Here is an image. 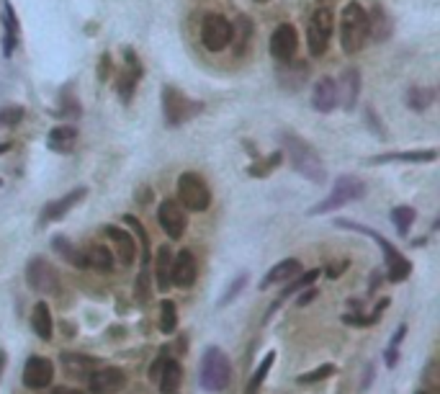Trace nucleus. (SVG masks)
I'll use <instances>...</instances> for the list:
<instances>
[{"label":"nucleus","instance_id":"f257e3e1","mask_svg":"<svg viewBox=\"0 0 440 394\" xmlns=\"http://www.w3.org/2000/svg\"><path fill=\"white\" fill-rule=\"evenodd\" d=\"M281 145H283V152L289 158L291 168L296 173H301L307 181L311 183H324L327 181V168H324L322 158L317 155V149L311 147L309 142L294 132H281Z\"/></svg>","mask_w":440,"mask_h":394},{"label":"nucleus","instance_id":"f03ea898","mask_svg":"<svg viewBox=\"0 0 440 394\" xmlns=\"http://www.w3.org/2000/svg\"><path fill=\"white\" fill-rule=\"evenodd\" d=\"M368 39V11L358 0H350L340 11V47L345 54H358Z\"/></svg>","mask_w":440,"mask_h":394},{"label":"nucleus","instance_id":"7ed1b4c3","mask_svg":"<svg viewBox=\"0 0 440 394\" xmlns=\"http://www.w3.org/2000/svg\"><path fill=\"white\" fill-rule=\"evenodd\" d=\"M335 224L337 227H345V230H353V232H361V234H368V237H374V243L381 250H384V260H387V276L391 284H402L404 278L412 273V263H409L407 258L399 253L397 247L389 243L384 234L374 232V230H368V227H363V224H355L350 222V219H335Z\"/></svg>","mask_w":440,"mask_h":394},{"label":"nucleus","instance_id":"20e7f679","mask_svg":"<svg viewBox=\"0 0 440 394\" xmlns=\"http://www.w3.org/2000/svg\"><path fill=\"white\" fill-rule=\"evenodd\" d=\"M198 379H201V386H204L206 392H224L227 386L232 384V361H229V356H227L222 348H216V345H209L201 356V373H198Z\"/></svg>","mask_w":440,"mask_h":394},{"label":"nucleus","instance_id":"39448f33","mask_svg":"<svg viewBox=\"0 0 440 394\" xmlns=\"http://www.w3.org/2000/svg\"><path fill=\"white\" fill-rule=\"evenodd\" d=\"M204 111L201 101H194L175 86H162V116L168 127H181Z\"/></svg>","mask_w":440,"mask_h":394},{"label":"nucleus","instance_id":"423d86ee","mask_svg":"<svg viewBox=\"0 0 440 394\" xmlns=\"http://www.w3.org/2000/svg\"><path fill=\"white\" fill-rule=\"evenodd\" d=\"M365 183L361 178H355V175H340L337 181H335L333 191L330 196H324L320 204H314L309 209V217H317V214H330V212H337L340 206L350 201H361L365 196Z\"/></svg>","mask_w":440,"mask_h":394},{"label":"nucleus","instance_id":"0eeeda50","mask_svg":"<svg viewBox=\"0 0 440 394\" xmlns=\"http://www.w3.org/2000/svg\"><path fill=\"white\" fill-rule=\"evenodd\" d=\"M178 204L188 212H206L211 206V191L198 173H183L178 178Z\"/></svg>","mask_w":440,"mask_h":394},{"label":"nucleus","instance_id":"6e6552de","mask_svg":"<svg viewBox=\"0 0 440 394\" xmlns=\"http://www.w3.org/2000/svg\"><path fill=\"white\" fill-rule=\"evenodd\" d=\"M335 32V16L330 8H317L311 13L309 26H307V44H309L311 57H322L327 47L333 42Z\"/></svg>","mask_w":440,"mask_h":394},{"label":"nucleus","instance_id":"1a4fd4ad","mask_svg":"<svg viewBox=\"0 0 440 394\" xmlns=\"http://www.w3.org/2000/svg\"><path fill=\"white\" fill-rule=\"evenodd\" d=\"M201 44L209 52H222L232 44V23L222 13H206L201 21Z\"/></svg>","mask_w":440,"mask_h":394},{"label":"nucleus","instance_id":"9d476101","mask_svg":"<svg viewBox=\"0 0 440 394\" xmlns=\"http://www.w3.org/2000/svg\"><path fill=\"white\" fill-rule=\"evenodd\" d=\"M26 281H29V286H31L34 291H39V294L54 297V294L60 291V273H57V268H54L49 260H44V258H31V260H29V266H26Z\"/></svg>","mask_w":440,"mask_h":394},{"label":"nucleus","instance_id":"9b49d317","mask_svg":"<svg viewBox=\"0 0 440 394\" xmlns=\"http://www.w3.org/2000/svg\"><path fill=\"white\" fill-rule=\"evenodd\" d=\"M299 49V34L291 23H281L276 26V32L270 34V54L279 64H289L294 62Z\"/></svg>","mask_w":440,"mask_h":394},{"label":"nucleus","instance_id":"f8f14e48","mask_svg":"<svg viewBox=\"0 0 440 394\" xmlns=\"http://www.w3.org/2000/svg\"><path fill=\"white\" fill-rule=\"evenodd\" d=\"M157 222H160L162 232L168 234L170 240H181L185 234V227H188V219H185V212L178 201L172 199H165L157 209Z\"/></svg>","mask_w":440,"mask_h":394},{"label":"nucleus","instance_id":"ddd939ff","mask_svg":"<svg viewBox=\"0 0 440 394\" xmlns=\"http://www.w3.org/2000/svg\"><path fill=\"white\" fill-rule=\"evenodd\" d=\"M86 196H88L86 186H77V188H73V191L65 193V196H60V199L49 201L42 209V214H39V227H47L49 222H60V219H62L73 206H77V204L83 201Z\"/></svg>","mask_w":440,"mask_h":394},{"label":"nucleus","instance_id":"4468645a","mask_svg":"<svg viewBox=\"0 0 440 394\" xmlns=\"http://www.w3.org/2000/svg\"><path fill=\"white\" fill-rule=\"evenodd\" d=\"M124 384H127V373L116 366H103L88 376V386L93 394H116L124 389Z\"/></svg>","mask_w":440,"mask_h":394},{"label":"nucleus","instance_id":"2eb2a0df","mask_svg":"<svg viewBox=\"0 0 440 394\" xmlns=\"http://www.w3.org/2000/svg\"><path fill=\"white\" fill-rule=\"evenodd\" d=\"M54 379V363L44 356H29L23 366V386L29 389H44Z\"/></svg>","mask_w":440,"mask_h":394},{"label":"nucleus","instance_id":"dca6fc26","mask_svg":"<svg viewBox=\"0 0 440 394\" xmlns=\"http://www.w3.org/2000/svg\"><path fill=\"white\" fill-rule=\"evenodd\" d=\"M124 222L131 227V232L137 234V240L142 243V273L137 278V294L142 299H147V286H150V240H147V230L142 227V222L131 214H124Z\"/></svg>","mask_w":440,"mask_h":394},{"label":"nucleus","instance_id":"f3484780","mask_svg":"<svg viewBox=\"0 0 440 394\" xmlns=\"http://www.w3.org/2000/svg\"><path fill=\"white\" fill-rule=\"evenodd\" d=\"M124 57H127V70L118 75L116 88H118V98H121V103H127V106H129L134 93H137V83L142 80V64H140V60H137L134 49H127Z\"/></svg>","mask_w":440,"mask_h":394},{"label":"nucleus","instance_id":"a211bd4d","mask_svg":"<svg viewBox=\"0 0 440 394\" xmlns=\"http://www.w3.org/2000/svg\"><path fill=\"white\" fill-rule=\"evenodd\" d=\"M335 86H337V103H340L345 111H355L358 96H361V70L348 67Z\"/></svg>","mask_w":440,"mask_h":394},{"label":"nucleus","instance_id":"6ab92c4d","mask_svg":"<svg viewBox=\"0 0 440 394\" xmlns=\"http://www.w3.org/2000/svg\"><path fill=\"white\" fill-rule=\"evenodd\" d=\"M103 232H106V237L111 240L114 250H116V258L121 260V266H131V263H134V256H137V240H134V234L121 230V227H114V224H106Z\"/></svg>","mask_w":440,"mask_h":394},{"label":"nucleus","instance_id":"aec40b11","mask_svg":"<svg viewBox=\"0 0 440 394\" xmlns=\"http://www.w3.org/2000/svg\"><path fill=\"white\" fill-rule=\"evenodd\" d=\"M198 276V266H196V256L191 250H181L172 258V284L178 288H191Z\"/></svg>","mask_w":440,"mask_h":394},{"label":"nucleus","instance_id":"412c9836","mask_svg":"<svg viewBox=\"0 0 440 394\" xmlns=\"http://www.w3.org/2000/svg\"><path fill=\"white\" fill-rule=\"evenodd\" d=\"M337 106V86H335L333 77H322L314 83L311 90V108L320 111V114H330Z\"/></svg>","mask_w":440,"mask_h":394},{"label":"nucleus","instance_id":"4be33fe9","mask_svg":"<svg viewBox=\"0 0 440 394\" xmlns=\"http://www.w3.org/2000/svg\"><path fill=\"white\" fill-rule=\"evenodd\" d=\"M18 34H21V26H18L16 8L5 0V5H3V57L13 54L16 44H18Z\"/></svg>","mask_w":440,"mask_h":394},{"label":"nucleus","instance_id":"5701e85b","mask_svg":"<svg viewBox=\"0 0 440 394\" xmlns=\"http://www.w3.org/2000/svg\"><path fill=\"white\" fill-rule=\"evenodd\" d=\"M299 273H301V260H299V258H286V260L276 263V266H273L268 273H266V278H263L260 288H270L273 284H283V281H294Z\"/></svg>","mask_w":440,"mask_h":394},{"label":"nucleus","instance_id":"b1692460","mask_svg":"<svg viewBox=\"0 0 440 394\" xmlns=\"http://www.w3.org/2000/svg\"><path fill=\"white\" fill-rule=\"evenodd\" d=\"M438 149H412V152H387L371 158V165H384V162H435Z\"/></svg>","mask_w":440,"mask_h":394},{"label":"nucleus","instance_id":"393cba45","mask_svg":"<svg viewBox=\"0 0 440 394\" xmlns=\"http://www.w3.org/2000/svg\"><path fill=\"white\" fill-rule=\"evenodd\" d=\"M60 361L65 366L67 376L73 379H88L90 373L96 371V358H88V356H80V353H62Z\"/></svg>","mask_w":440,"mask_h":394},{"label":"nucleus","instance_id":"a878e982","mask_svg":"<svg viewBox=\"0 0 440 394\" xmlns=\"http://www.w3.org/2000/svg\"><path fill=\"white\" fill-rule=\"evenodd\" d=\"M155 278H157V288H160V291H168V288L172 286V247L170 245L157 247Z\"/></svg>","mask_w":440,"mask_h":394},{"label":"nucleus","instance_id":"bb28decb","mask_svg":"<svg viewBox=\"0 0 440 394\" xmlns=\"http://www.w3.org/2000/svg\"><path fill=\"white\" fill-rule=\"evenodd\" d=\"M77 145V129L70 127V124H62V127H54L47 137V147L54 149V152H70V149Z\"/></svg>","mask_w":440,"mask_h":394},{"label":"nucleus","instance_id":"cd10ccee","mask_svg":"<svg viewBox=\"0 0 440 394\" xmlns=\"http://www.w3.org/2000/svg\"><path fill=\"white\" fill-rule=\"evenodd\" d=\"M83 258H86L88 268H96L101 273L114 271V256L106 245H86L83 247Z\"/></svg>","mask_w":440,"mask_h":394},{"label":"nucleus","instance_id":"c85d7f7f","mask_svg":"<svg viewBox=\"0 0 440 394\" xmlns=\"http://www.w3.org/2000/svg\"><path fill=\"white\" fill-rule=\"evenodd\" d=\"M52 247H54V253H60V256L65 258L70 266L88 268L86 258H83V247L73 245V243L67 240L65 234H54V237H52Z\"/></svg>","mask_w":440,"mask_h":394},{"label":"nucleus","instance_id":"c756f323","mask_svg":"<svg viewBox=\"0 0 440 394\" xmlns=\"http://www.w3.org/2000/svg\"><path fill=\"white\" fill-rule=\"evenodd\" d=\"M181 382H183L181 363L175 361V358H165V366H162L160 379H157V384H160V392L162 394H175V392H178V386H181Z\"/></svg>","mask_w":440,"mask_h":394},{"label":"nucleus","instance_id":"7c9ffc66","mask_svg":"<svg viewBox=\"0 0 440 394\" xmlns=\"http://www.w3.org/2000/svg\"><path fill=\"white\" fill-rule=\"evenodd\" d=\"M368 34L374 36L376 42H387L391 34V19L384 11V5H374V11L368 13Z\"/></svg>","mask_w":440,"mask_h":394},{"label":"nucleus","instance_id":"2f4dec72","mask_svg":"<svg viewBox=\"0 0 440 394\" xmlns=\"http://www.w3.org/2000/svg\"><path fill=\"white\" fill-rule=\"evenodd\" d=\"M253 32H255L253 21L247 19L245 13H240V16L235 19V26H232V42H235V54H237V57L247 52L250 39H253Z\"/></svg>","mask_w":440,"mask_h":394},{"label":"nucleus","instance_id":"473e14b6","mask_svg":"<svg viewBox=\"0 0 440 394\" xmlns=\"http://www.w3.org/2000/svg\"><path fill=\"white\" fill-rule=\"evenodd\" d=\"M31 328L42 341H49V338H52L54 325H52V312H49V304H47V301H39V304L34 307Z\"/></svg>","mask_w":440,"mask_h":394},{"label":"nucleus","instance_id":"72a5a7b5","mask_svg":"<svg viewBox=\"0 0 440 394\" xmlns=\"http://www.w3.org/2000/svg\"><path fill=\"white\" fill-rule=\"evenodd\" d=\"M435 101V90L432 88H409L407 93V106L412 111H425Z\"/></svg>","mask_w":440,"mask_h":394},{"label":"nucleus","instance_id":"f704fd0d","mask_svg":"<svg viewBox=\"0 0 440 394\" xmlns=\"http://www.w3.org/2000/svg\"><path fill=\"white\" fill-rule=\"evenodd\" d=\"M178 328V309H175V301L170 299H162L160 304V330L165 335H172Z\"/></svg>","mask_w":440,"mask_h":394},{"label":"nucleus","instance_id":"c9c22d12","mask_svg":"<svg viewBox=\"0 0 440 394\" xmlns=\"http://www.w3.org/2000/svg\"><path fill=\"white\" fill-rule=\"evenodd\" d=\"M273 361H276V351L266 353V358H263V361H260L258 371L253 373V379H250V384H247L245 394H258L260 384L266 382V376H268V371H270V366H273Z\"/></svg>","mask_w":440,"mask_h":394},{"label":"nucleus","instance_id":"e433bc0d","mask_svg":"<svg viewBox=\"0 0 440 394\" xmlns=\"http://www.w3.org/2000/svg\"><path fill=\"white\" fill-rule=\"evenodd\" d=\"M415 209L412 206H394L391 209V219H394V227H397V232L402 234V237H407L409 234V227H412V222H415Z\"/></svg>","mask_w":440,"mask_h":394},{"label":"nucleus","instance_id":"4c0bfd02","mask_svg":"<svg viewBox=\"0 0 440 394\" xmlns=\"http://www.w3.org/2000/svg\"><path fill=\"white\" fill-rule=\"evenodd\" d=\"M83 114V108L77 103V96L70 90L67 93V88L62 90V96H60V108H57V116L60 119H77Z\"/></svg>","mask_w":440,"mask_h":394},{"label":"nucleus","instance_id":"58836bf2","mask_svg":"<svg viewBox=\"0 0 440 394\" xmlns=\"http://www.w3.org/2000/svg\"><path fill=\"white\" fill-rule=\"evenodd\" d=\"M281 160H283V152H270L263 162H253V165L247 168V173H250V175H255V178H266L273 168H279Z\"/></svg>","mask_w":440,"mask_h":394},{"label":"nucleus","instance_id":"ea45409f","mask_svg":"<svg viewBox=\"0 0 440 394\" xmlns=\"http://www.w3.org/2000/svg\"><path fill=\"white\" fill-rule=\"evenodd\" d=\"M317 278H320V271H317V268H311V271H307V273H301V276H296V281H294V284H289V286L283 288L281 299H286V297H291V294H296L299 288H309L311 281H317Z\"/></svg>","mask_w":440,"mask_h":394},{"label":"nucleus","instance_id":"a19ab883","mask_svg":"<svg viewBox=\"0 0 440 394\" xmlns=\"http://www.w3.org/2000/svg\"><path fill=\"white\" fill-rule=\"evenodd\" d=\"M337 371L333 363H324V366H320V369H314V371H307V373H301L296 382L299 384H320V382H324V379H330L333 373Z\"/></svg>","mask_w":440,"mask_h":394},{"label":"nucleus","instance_id":"79ce46f5","mask_svg":"<svg viewBox=\"0 0 440 394\" xmlns=\"http://www.w3.org/2000/svg\"><path fill=\"white\" fill-rule=\"evenodd\" d=\"M26 116L23 106H5L0 108V127H16L21 119Z\"/></svg>","mask_w":440,"mask_h":394},{"label":"nucleus","instance_id":"37998d69","mask_svg":"<svg viewBox=\"0 0 440 394\" xmlns=\"http://www.w3.org/2000/svg\"><path fill=\"white\" fill-rule=\"evenodd\" d=\"M245 284H247V273H240V276H237L235 281L229 284V288H227L224 294H222V299H219V307H227V304H229L232 299L240 297V291L245 288Z\"/></svg>","mask_w":440,"mask_h":394},{"label":"nucleus","instance_id":"c03bdc74","mask_svg":"<svg viewBox=\"0 0 440 394\" xmlns=\"http://www.w3.org/2000/svg\"><path fill=\"white\" fill-rule=\"evenodd\" d=\"M108 70H111V54L106 52L103 57H101V64H98V77H101L103 83L108 80Z\"/></svg>","mask_w":440,"mask_h":394},{"label":"nucleus","instance_id":"a18cd8bd","mask_svg":"<svg viewBox=\"0 0 440 394\" xmlns=\"http://www.w3.org/2000/svg\"><path fill=\"white\" fill-rule=\"evenodd\" d=\"M317 297H320V291H317V288H309V291H304L301 297H296V304H299V307H307V304H311Z\"/></svg>","mask_w":440,"mask_h":394},{"label":"nucleus","instance_id":"49530a36","mask_svg":"<svg viewBox=\"0 0 440 394\" xmlns=\"http://www.w3.org/2000/svg\"><path fill=\"white\" fill-rule=\"evenodd\" d=\"M162 366H165V358H157V361H152V366H150V382H157V379H160Z\"/></svg>","mask_w":440,"mask_h":394},{"label":"nucleus","instance_id":"de8ad7c7","mask_svg":"<svg viewBox=\"0 0 440 394\" xmlns=\"http://www.w3.org/2000/svg\"><path fill=\"white\" fill-rule=\"evenodd\" d=\"M404 332H407V325H402V328L394 332V338H391V345H389V351H397L399 343H402V338H404Z\"/></svg>","mask_w":440,"mask_h":394},{"label":"nucleus","instance_id":"09e8293b","mask_svg":"<svg viewBox=\"0 0 440 394\" xmlns=\"http://www.w3.org/2000/svg\"><path fill=\"white\" fill-rule=\"evenodd\" d=\"M348 266H350L348 260H343L340 266H330V268H327V276H330V278H337V276H340V273H343V271H345V268H348Z\"/></svg>","mask_w":440,"mask_h":394},{"label":"nucleus","instance_id":"8fccbe9b","mask_svg":"<svg viewBox=\"0 0 440 394\" xmlns=\"http://www.w3.org/2000/svg\"><path fill=\"white\" fill-rule=\"evenodd\" d=\"M52 394H83V392H77V389H67V386H57Z\"/></svg>","mask_w":440,"mask_h":394},{"label":"nucleus","instance_id":"3c124183","mask_svg":"<svg viewBox=\"0 0 440 394\" xmlns=\"http://www.w3.org/2000/svg\"><path fill=\"white\" fill-rule=\"evenodd\" d=\"M8 149H11V142H0V155L8 152Z\"/></svg>","mask_w":440,"mask_h":394},{"label":"nucleus","instance_id":"603ef678","mask_svg":"<svg viewBox=\"0 0 440 394\" xmlns=\"http://www.w3.org/2000/svg\"><path fill=\"white\" fill-rule=\"evenodd\" d=\"M3 369H5V353L0 351V373H3Z\"/></svg>","mask_w":440,"mask_h":394},{"label":"nucleus","instance_id":"864d4df0","mask_svg":"<svg viewBox=\"0 0 440 394\" xmlns=\"http://www.w3.org/2000/svg\"><path fill=\"white\" fill-rule=\"evenodd\" d=\"M255 3H268V0H255Z\"/></svg>","mask_w":440,"mask_h":394},{"label":"nucleus","instance_id":"5fc2aeb1","mask_svg":"<svg viewBox=\"0 0 440 394\" xmlns=\"http://www.w3.org/2000/svg\"><path fill=\"white\" fill-rule=\"evenodd\" d=\"M417 394H428V392H417Z\"/></svg>","mask_w":440,"mask_h":394},{"label":"nucleus","instance_id":"6e6d98bb","mask_svg":"<svg viewBox=\"0 0 440 394\" xmlns=\"http://www.w3.org/2000/svg\"><path fill=\"white\" fill-rule=\"evenodd\" d=\"M0 183H3V181H0Z\"/></svg>","mask_w":440,"mask_h":394},{"label":"nucleus","instance_id":"4d7b16f0","mask_svg":"<svg viewBox=\"0 0 440 394\" xmlns=\"http://www.w3.org/2000/svg\"><path fill=\"white\" fill-rule=\"evenodd\" d=\"M175 394H178V392H175Z\"/></svg>","mask_w":440,"mask_h":394}]
</instances>
